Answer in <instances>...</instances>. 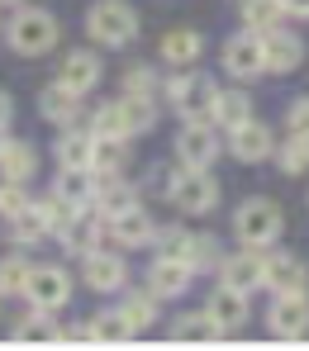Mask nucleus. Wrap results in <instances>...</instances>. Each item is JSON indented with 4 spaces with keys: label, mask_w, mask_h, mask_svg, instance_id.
Here are the masks:
<instances>
[{
    "label": "nucleus",
    "mask_w": 309,
    "mask_h": 351,
    "mask_svg": "<svg viewBox=\"0 0 309 351\" xmlns=\"http://www.w3.org/2000/svg\"><path fill=\"white\" fill-rule=\"evenodd\" d=\"M5 43H10V53H19V58H43V53H53L62 43L58 14L43 10V5H19V10L5 19Z\"/></svg>",
    "instance_id": "1"
},
{
    "label": "nucleus",
    "mask_w": 309,
    "mask_h": 351,
    "mask_svg": "<svg viewBox=\"0 0 309 351\" xmlns=\"http://www.w3.org/2000/svg\"><path fill=\"white\" fill-rule=\"evenodd\" d=\"M281 228H286V209L266 195H252L233 209V237L238 247H276L281 242Z\"/></svg>",
    "instance_id": "2"
},
{
    "label": "nucleus",
    "mask_w": 309,
    "mask_h": 351,
    "mask_svg": "<svg viewBox=\"0 0 309 351\" xmlns=\"http://www.w3.org/2000/svg\"><path fill=\"white\" fill-rule=\"evenodd\" d=\"M86 34L100 48H128L138 38V10L128 0H95L86 10Z\"/></svg>",
    "instance_id": "3"
},
{
    "label": "nucleus",
    "mask_w": 309,
    "mask_h": 351,
    "mask_svg": "<svg viewBox=\"0 0 309 351\" xmlns=\"http://www.w3.org/2000/svg\"><path fill=\"white\" fill-rule=\"evenodd\" d=\"M219 90H224V86H219L209 71H195V66L172 71V81H167V100H172V110L181 119H209Z\"/></svg>",
    "instance_id": "4"
},
{
    "label": "nucleus",
    "mask_w": 309,
    "mask_h": 351,
    "mask_svg": "<svg viewBox=\"0 0 309 351\" xmlns=\"http://www.w3.org/2000/svg\"><path fill=\"white\" fill-rule=\"evenodd\" d=\"M219 152H229V143L219 138V123L214 119H185L181 133H176V162L195 167V171H209L219 162Z\"/></svg>",
    "instance_id": "5"
},
{
    "label": "nucleus",
    "mask_w": 309,
    "mask_h": 351,
    "mask_svg": "<svg viewBox=\"0 0 309 351\" xmlns=\"http://www.w3.org/2000/svg\"><path fill=\"white\" fill-rule=\"evenodd\" d=\"M172 204H176V214H185V219L214 214V209H219V180H214V171L181 167V171H176V185H172Z\"/></svg>",
    "instance_id": "6"
},
{
    "label": "nucleus",
    "mask_w": 309,
    "mask_h": 351,
    "mask_svg": "<svg viewBox=\"0 0 309 351\" xmlns=\"http://www.w3.org/2000/svg\"><path fill=\"white\" fill-rule=\"evenodd\" d=\"M81 285L91 294H119L128 285V261L124 247H95L81 256Z\"/></svg>",
    "instance_id": "7"
},
{
    "label": "nucleus",
    "mask_w": 309,
    "mask_h": 351,
    "mask_svg": "<svg viewBox=\"0 0 309 351\" xmlns=\"http://www.w3.org/2000/svg\"><path fill=\"white\" fill-rule=\"evenodd\" d=\"M71 271L58 266V261H43V266H34L29 271V285H24V299L34 304V308H48V313H58L71 304Z\"/></svg>",
    "instance_id": "8"
},
{
    "label": "nucleus",
    "mask_w": 309,
    "mask_h": 351,
    "mask_svg": "<svg viewBox=\"0 0 309 351\" xmlns=\"http://www.w3.org/2000/svg\"><path fill=\"white\" fill-rule=\"evenodd\" d=\"M219 62H224V71L233 76V81H257V76H266V48H262V34L257 29H238L229 43H224V53H219Z\"/></svg>",
    "instance_id": "9"
},
{
    "label": "nucleus",
    "mask_w": 309,
    "mask_h": 351,
    "mask_svg": "<svg viewBox=\"0 0 309 351\" xmlns=\"http://www.w3.org/2000/svg\"><path fill=\"white\" fill-rule=\"evenodd\" d=\"M266 332H271V337H281V342H300V337H305V332H309V299H305V290L271 294Z\"/></svg>",
    "instance_id": "10"
},
{
    "label": "nucleus",
    "mask_w": 309,
    "mask_h": 351,
    "mask_svg": "<svg viewBox=\"0 0 309 351\" xmlns=\"http://www.w3.org/2000/svg\"><path fill=\"white\" fill-rule=\"evenodd\" d=\"M219 280L233 285V290H243V294L266 290V247H238V252H229L224 266H219Z\"/></svg>",
    "instance_id": "11"
},
{
    "label": "nucleus",
    "mask_w": 309,
    "mask_h": 351,
    "mask_svg": "<svg viewBox=\"0 0 309 351\" xmlns=\"http://www.w3.org/2000/svg\"><path fill=\"white\" fill-rule=\"evenodd\" d=\"M229 152H233V162H243V167L271 162V157H276V128L262 123V119H247L238 128H229Z\"/></svg>",
    "instance_id": "12"
},
{
    "label": "nucleus",
    "mask_w": 309,
    "mask_h": 351,
    "mask_svg": "<svg viewBox=\"0 0 309 351\" xmlns=\"http://www.w3.org/2000/svg\"><path fill=\"white\" fill-rule=\"evenodd\" d=\"M105 237H110L105 214H100V209H81V214L58 233V242H62L67 256H86V252H95V247H105Z\"/></svg>",
    "instance_id": "13"
},
{
    "label": "nucleus",
    "mask_w": 309,
    "mask_h": 351,
    "mask_svg": "<svg viewBox=\"0 0 309 351\" xmlns=\"http://www.w3.org/2000/svg\"><path fill=\"white\" fill-rule=\"evenodd\" d=\"M100 76H105V62H100V53H91V48H71L67 58H62L58 76L53 81H62L67 90H76V95H91L95 86H100Z\"/></svg>",
    "instance_id": "14"
},
{
    "label": "nucleus",
    "mask_w": 309,
    "mask_h": 351,
    "mask_svg": "<svg viewBox=\"0 0 309 351\" xmlns=\"http://www.w3.org/2000/svg\"><path fill=\"white\" fill-rule=\"evenodd\" d=\"M262 48H266V76H290V71H300V62H305V38H300L295 29H271V34H262Z\"/></svg>",
    "instance_id": "15"
},
{
    "label": "nucleus",
    "mask_w": 309,
    "mask_h": 351,
    "mask_svg": "<svg viewBox=\"0 0 309 351\" xmlns=\"http://www.w3.org/2000/svg\"><path fill=\"white\" fill-rule=\"evenodd\" d=\"M205 313L219 323L224 337H233V332H243V328H247V313H252V308H247V294L243 290H233V285L219 280V290L205 299Z\"/></svg>",
    "instance_id": "16"
},
{
    "label": "nucleus",
    "mask_w": 309,
    "mask_h": 351,
    "mask_svg": "<svg viewBox=\"0 0 309 351\" xmlns=\"http://www.w3.org/2000/svg\"><path fill=\"white\" fill-rule=\"evenodd\" d=\"M95 180H100V185H95V209L105 214V223L143 204V185H133V180H124V176H95Z\"/></svg>",
    "instance_id": "17"
},
{
    "label": "nucleus",
    "mask_w": 309,
    "mask_h": 351,
    "mask_svg": "<svg viewBox=\"0 0 309 351\" xmlns=\"http://www.w3.org/2000/svg\"><path fill=\"white\" fill-rule=\"evenodd\" d=\"M190 280H195V271L181 256H152V266H148V285L157 299H181L190 290Z\"/></svg>",
    "instance_id": "18"
},
{
    "label": "nucleus",
    "mask_w": 309,
    "mask_h": 351,
    "mask_svg": "<svg viewBox=\"0 0 309 351\" xmlns=\"http://www.w3.org/2000/svg\"><path fill=\"white\" fill-rule=\"evenodd\" d=\"M266 290L271 294L309 290V266L295 252H271V247H266Z\"/></svg>",
    "instance_id": "19"
},
{
    "label": "nucleus",
    "mask_w": 309,
    "mask_h": 351,
    "mask_svg": "<svg viewBox=\"0 0 309 351\" xmlns=\"http://www.w3.org/2000/svg\"><path fill=\"white\" fill-rule=\"evenodd\" d=\"M110 237H115V247H124V252L152 247V242H157V219L138 204V209H128L119 219H110Z\"/></svg>",
    "instance_id": "20"
},
{
    "label": "nucleus",
    "mask_w": 309,
    "mask_h": 351,
    "mask_svg": "<svg viewBox=\"0 0 309 351\" xmlns=\"http://www.w3.org/2000/svg\"><path fill=\"white\" fill-rule=\"evenodd\" d=\"M81 100H86V95H76V90H67L62 81H53V86L38 90V114H43V123L76 128V119H81Z\"/></svg>",
    "instance_id": "21"
},
{
    "label": "nucleus",
    "mask_w": 309,
    "mask_h": 351,
    "mask_svg": "<svg viewBox=\"0 0 309 351\" xmlns=\"http://www.w3.org/2000/svg\"><path fill=\"white\" fill-rule=\"evenodd\" d=\"M157 53H162V62L172 71H185V66H195V62L205 58V34L200 29H167Z\"/></svg>",
    "instance_id": "22"
},
{
    "label": "nucleus",
    "mask_w": 309,
    "mask_h": 351,
    "mask_svg": "<svg viewBox=\"0 0 309 351\" xmlns=\"http://www.w3.org/2000/svg\"><path fill=\"white\" fill-rule=\"evenodd\" d=\"M124 299H119V308H124V318L133 323V332H148V328H157V318H162V299L152 294V285H124Z\"/></svg>",
    "instance_id": "23"
},
{
    "label": "nucleus",
    "mask_w": 309,
    "mask_h": 351,
    "mask_svg": "<svg viewBox=\"0 0 309 351\" xmlns=\"http://www.w3.org/2000/svg\"><path fill=\"white\" fill-rule=\"evenodd\" d=\"M48 233H53V228H48V219H43V209H38V204H29V209H19L14 219H5V242H10V247H19V252L38 247Z\"/></svg>",
    "instance_id": "24"
},
{
    "label": "nucleus",
    "mask_w": 309,
    "mask_h": 351,
    "mask_svg": "<svg viewBox=\"0 0 309 351\" xmlns=\"http://www.w3.org/2000/svg\"><path fill=\"white\" fill-rule=\"evenodd\" d=\"M10 337H14V342H29V347H48V342H62V328L53 323L48 308H34V304H29V313L10 323Z\"/></svg>",
    "instance_id": "25"
},
{
    "label": "nucleus",
    "mask_w": 309,
    "mask_h": 351,
    "mask_svg": "<svg viewBox=\"0 0 309 351\" xmlns=\"http://www.w3.org/2000/svg\"><path fill=\"white\" fill-rule=\"evenodd\" d=\"M91 147H95L91 128H62V138H58V147H53V157H58L62 171H91Z\"/></svg>",
    "instance_id": "26"
},
{
    "label": "nucleus",
    "mask_w": 309,
    "mask_h": 351,
    "mask_svg": "<svg viewBox=\"0 0 309 351\" xmlns=\"http://www.w3.org/2000/svg\"><path fill=\"white\" fill-rule=\"evenodd\" d=\"M0 176L5 180H34L38 176V147L29 143V138H10L5 143V152H0Z\"/></svg>",
    "instance_id": "27"
},
{
    "label": "nucleus",
    "mask_w": 309,
    "mask_h": 351,
    "mask_svg": "<svg viewBox=\"0 0 309 351\" xmlns=\"http://www.w3.org/2000/svg\"><path fill=\"white\" fill-rule=\"evenodd\" d=\"M214 123L229 133V128H238V123H247V119H257L252 114V95H247V86L238 81V86H229V90H219V100H214Z\"/></svg>",
    "instance_id": "28"
},
{
    "label": "nucleus",
    "mask_w": 309,
    "mask_h": 351,
    "mask_svg": "<svg viewBox=\"0 0 309 351\" xmlns=\"http://www.w3.org/2000/svg\"><path fill=\"white\" fill-rule=\"evenodd\" d=\"M224 242L214 233H190V252H185V261H190V271L195 276H219V266H224Z\"/></svg>",
    "instance_id": "29"
},
{
    "label": "nucleus",
    "mask_w": 309,
    "mask_h": 351,
    "mask_svg": "<svg viewBox=\"0 0 309 351\" xmlns=\"http://www.w3.org/2000/svg\"><path fill=\"white\" fill-rule=\"evenodd\" d=\"M95 138V133H91ZM128 167V138H95L91 147V171L95 176H124Z\"/></svg>",
    "instance_id": "30"
},
{
    "label": "nucleus",
    "mask_w": 309,
    "mask_h": 351,
    "mask_svg": "<svg viewBox=\"0 0 309 351\" xmlns=\"http://www.w3.org/2000/svg\"><path fill=\"white\" fill-rule=\"evenodd\" d=\"M95 138H133L128 133V114H124V95L119 100H100L95 110H91V123H86Z\"/></svg>",
    "instance_id": "31"
},
{
    "label": "nucleus",
    "mask_w": 309,
    "mask_h": 351,
    "mask_svg": "<svg viewBox=\"0 0 309 351\" xmlns=\"http://www.w3.org/2000/svg\"><path fill=\"white\" fill-rule=\"evenodd\" d=\"M167 337H172V342H219L224 332H219V323L200 308V313H181V318L167 328Z\"/></svg>",
    "instance_id": "32"
},
{
    "label": "nucleus",
    "mask_w": 309,
    "mask_h": 351,
    "mask_svg": "<svg viewBox=\"0 0 309 351\" xmlns=\"http://www.w3.org/2000/svg\"><path fill=\"white\" fill-rule=\"evenodd\" d=\"M91 332H95V342L100 347H124V342H133L138 332H133V323L124 318V308H105V313H95L91 318Z\"/></svg>",
    "instance_id": "33"
},
{
    "label": "nucleus",
    "mask_w": 309,
    "mask_h": 351,
    "mask_svg": "<svg viewBox=\"0 0 309 351\" xmlns=\"http://www.w3.org/2000/svg\"><path fill=\"white\" fill-rule=\"evenodd\" d=\"M95 185H100L95 171H62L53 190H58L62 199H71L76 209H95Z\"/></svg>",
    "instance_id": "34"
},
{
    "label": "nucleus",
    "mask_w": 309,
    "mask_h": 351,
    "mask_svg": "<svg viewBox=\"0 0 309 351\" xmlns=\"http://www.w3.org/2000/svg\"><path fill=\"white\" fill-rule=\"evenodd\" d=\"M281 19H286V0H243V29L271 34L281 29Z\"/></svg>",
    "instance_id": "35"
},
{
    "label": "nucleus",
    "mask_w": 309,
    "mask_h": 351,
    "mask_svg": "<svg viewBox=\"0 0 309 351\" xmlns=\"http://www.w3.org/2000/svg\"><path fill=\"white\" fill-rule=\"evenodd\" d=\"M124 95H152V100H162L167 95V81L157 76V66L133 62V66H124Z\"/></svg>",
    "instance_id": "36"
},
{
    "label": "nucleus",
    "mask_w": 309,
    "mask_h": 351,
    "mask_svg": "<svg viewBox=\"0 0 309 351\" xmlns=\"http://www.w3.org/2000/svg\"><path fill=\"white\" fill-rule=\"evenodd\" d=\"M29 271H34V261H29V256H19V247H14L10 256H0V299L24 294V285H29Z\"/></svg>",
    "instance_id": "37"
},
{
    "label": "nucleus",
    "mask_w": 309,
    "mask_h": 351,
    "mask_svg": "<svg viewBox=\"0 0 309 351\" xmlns=\"http://www.w3.org/2000/svg\"><path fill=\"white\" fill-rule=\"evenodd\" d=\"M281 176H305L309 171V138H295L286 133V143H276V157H271Z\"/></svg>",
    "instance_id": "38"
},
{
    "label": "nucleus",
    "mask_w": 309,
    "mask_h": 351,
    "mask_svg": "<svg viewBox=\"0 0 309 351\" xmlns=\"http://www.w3.org/2000/svg\"><path fill=\"white\" fill-rule=\"evenodd\" d=\"M124 114H128V133H152L157 128V100L152 95H124Z\"/></svg>",
    "instance_id": "39"
},
{
    "label": "nucleus",
    "mask_w": 309,
    "mask_h": 351,
    "mask_svg": "<svg viewBox=\"0 0 309 351\" xmlns=\"http://www.w3.org/2000/svg\"><path fill=\"white\" fill-rule=\"evenodd\" d=\"M34 204L43 209V219H48V228H53V237H58L62 228H67V223H71V219L81 214V209H76L71 199H62L58 190H53V195H43V199H34Z\"/></svg>",
    "instance_id": "40"
},
{
    "label": "nucleus",
    "mask_w": 309,
    "mask_h": 351,
    "mask_svg": "<svg viewBox=\"0 0 309 351\" xmlns=\"http://www.w3.org/2000/svg\"><path fill=\"white\" fill-rule=\"evenodd\" d=\"M34 199H29V185L24 180H5L0 176V219H14L19 209H29Z\"/></svg>",
    "instance_id": "41"
},
{
    "label": "nucleus",
    "mask_w": 309,
    "mask_h": 351,
    "mask_svg": "<svg viewBox=\"0 0 309 351\" xmlns=\"http://www.w3.org/2000/svg\"><path fill=\"white\" fill-rule=\"evenodd\" d=\"M172 185H176V171L167 162H152L143 176V195H152V199H172Z\"/></svg>",
    "instance_id": "42"
},
{
    "label": "nucleus",
    "mask_w": 309,
    "mask_h": 351,
    "mask_svg": "<svg viewBox=\"0 0 309 351\" xmlns=\"http://www.w3.org/2000/svg\"><path fill=\"white\" fill-rule=\"evenodd\" d=\"M152 247H157V256H181L185 261V252H190V228H176V223H172V228H157V242H152Z\"/></svg>",
    "instance_id": "43"
},
{
    "label": "nucleus",
    "mask_w": 309,
    "mask_h": 351,
    "mask_svg": "<svg viewBox=\"0 0 309 351\" xmlns=\"http://www.w3.org/2000/svg\"><path fill=\"white\" fill-rule=\"evenodd\" d=\"M286 133L309 138V95H295V100H290V110H286Z\"/></svg>",
    "instance_id": "44"
},
{
    "label": "nucleus",
    "mask_w": 309,
    "mask_h": 351,
    "mask_svg": "<svg viewBox=\"0 0 309 351\" xmlns=\"http://www.w3.org/2000/svg\"><path fill=\"white\" fill-rule=\"evenodd\" d=\"M62 342H76V347H95L91 318H86V323H71V328H62Z\"/></svg>",
    "instance_id": "45"
},
{
    "label": "nucleus",
    "mask_w": 309,
    "mask_h": 351,
    "mask_svg": "<svg viewBox=\"0 0 309 351\" xmlns=\"http://www.w3.org/2000/svg\"><path fill=\"white\" fill-rule=\"evenodd\" d=\"M10 119H14V100L0 90V128H10Z\"/></svg>",
    "instance_id": "46"
},
{
    "label": "nucleus",
    "mask_w": 309,
    "mask_h": 351,
    "mask_svg": "<svg viewBox=\"0 0 309 351\" xmlns=\"http://www.w3.org/2000/svg\"><path fill=\"white\" fill-rule=\"evenodd\" d=\"M286 14L290 19H309V0H286Z\"/></svg>",
    "instance_id": "47"
},
{
    "label": "nucleus",
    "mask_w": 309,
    "mask_h": 351,
    "mask_svg": "<svg viewBox=\"0 0 309 351\" xmlns=\"http://www.w3.org/2000/svg\"><path fill=\"white\" fill-rule=\"evenodd\" d=\"M0 5H10V10H19V5H29V0H0Z\"/></svg>",
    "instance_id": "48"
},
{
    "label": "nucleus",
    "mask_w": 309,
    "mask_h": 351,
    "mask_svg": "<svg viewBox=\"0 0 309 351\" xmlns=\"http://www.w3.org/2000/svg\"><path fill=\"white\" fill-rule=\"evenodd\" d=\"M0 34H5V24H0Z\"/></svg>",
    "instance_id": "49"
}]
</instances>
